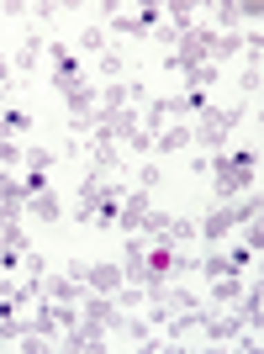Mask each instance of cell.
Wrapping results in <instances>:
<instances>
[{
	"mask_svg": "<svg viewBox=\"0 0 264 354\" xmlns=\"http://www.w3.org/2000/svg\"><path fill=\"white\" fill-rule=\"evenodd\" d=\"M206 169H211V185H217V196H222V201H233V196H243V191L254 185V175H259V153H254V148L217 153Z\"/></svg>",
	"mask_w": 264,
	"mask_h": 354,
	"instance_id": "1",
	"label": "cell"
},
{
	"mask_svg": "<svg viewBox=\"0 0 264 354\" xmlns=\"http://www.w3.org/2000/svg\"><path fill=\"white\" fill-rule=\"evenodd\" d=\"M249 217H259V191H254V196H238V201H222V207H211L201 222H196V233H201L206 243H217V238H227L238 222H249Z\"/></svg>",
	"mask_w": 264,
	"mask_h": 354,
	"instance_id": "2",
	"label": "cell"
},
{
	"mask_svg": "<svg viewBox=\"0 0 264 354\" xmlns=\"http://www.w3.org/2000/svg\"><path fill=\"white\" fill-rule=\"evenodd\" d=\"M249 117V106H227V111H206L201 117V127L191 133V143L201 148V153H217L222 143H227V133H233L238 122Z\"/></svg>",
	"mask_w": 264,
	"mask_h": 354,
	"instance_id": "3",
	"label": "cell"
},
{
	"mask_svg": "<svg viewBox=\"0 0 264 354\" xmlns=\"http://www.w3.org/2000/svg\"><path fill=\"white\" fill-rule=\"evenodd\" d=\"M43 59H48V85L59 90V95H64L69 85H79V80H85V64H79V53H74L69 43H48Z\"/></svg>",
	"mask_w": 264,
	"mask_h": 354,
	"instance_id": "4",
	"label": "cell"
},
{
	"mask_svg": "<svg viewBox=\"0 0 264 354\" xmlns=\"http://www.w3.org/2000/svg\"><path fill=\"white\" fill-rule=\"evenodd\" d=\"M69 281H79L85 291H106V296H117L122 286V265H101V259H74L69 265Z\"/></svg>",
	"mask_w": 264,
	"mask_h": 354,
	"instance_id": "5",
	"label": "cell"
},
{
	"mask_svg": "<svg viewBox=\"0 0 264 354\" xmlns=\"http://www.w3.org/2000/svg\"><path fill=\"white\" fill-rule=\"evenodd\" d=\"M196 333H206V339H217V344H238L249 328L238 323L233 312H206V301L196 307Z\"/></svg>",
	"mask_w": 264,
	"mask_h": 354,
	"instance_id": "6",
	"label": "cell"
},
{
	"mask_svg": "<svg viewBox=\"0 0 264 354\" xmlns=\"http://www.w3.org/2000/svg\"><path fill=\"white\" fill-rule=\"evenodd\" d=\"M79 317L101 323L106 333H117V323H122V307H117V296H106V291H85V296H79Z\"/></svg>",
	"mask_w": 264,
	"mask_h": 354,
	"instance_id": "7",
	"label": "cell"
},
{
	"mask_svg": "<svg viewBox=\"0 0 264 354\" xmlns=\"http://www.w3.org/2000/svg\"><path fill=\"white\" fill-rule=\"evenodd\" d=\"M201 11H211V21H217L222 32H233V27H243V21H249V27H259V0H254V6H238V0H217V6H201Z\"/></svg>",
	"mask_w": 264,
	"mask_h": 354,
	"instance_id": "8",
	"label": "cell"
},
{
	"mask_svg": "<svg viewBox=\"0 0 264 354\" xmlns=\"http://www.w3.org/2000/svg\"><path fill=\"white\" fill-rule=\"evenodd\" d=\"M106 180H111V175H101V169L79 180V191H74V222H90V217H95V201H101Z\"/></svg>",
	"mask_w": 264,
	"mask_h": 354,
	"instance_id": "9",
	"label": "cell"
},
{
	"mask_svg": "<svg viewBox=\"0 0 264 354\" xmlns=\"http://www.w3.org/2000/svg\"><path fill=\"white\" fill-rule=\"evenodd\" d=\"M122 196H127V185L106 180V191H101V201H95V217H90V227H117V217H122Z\"/></svg>",
	"mask_w": 264,
	"mask_h": 354,
	"instance_id": "10",
	"label": "cell"
},
{
	"mask_svg": "<svg viewBox=\"0 0 264 354\" xmlns=\"http://www.w3.org/2000/svg\"><path fill=\"white\" fill-rule=\"evenodd\" d=\"M233 317H238L243 328H254V333H259V323H264V296H259V281L243 286V296L233 301Z\"/></svg>",
	"mask_w": 264,
	"mask_h": 354,
	"instance_id": "11",
	"label": "cell"
},
{
	"mask_svg": "<svg viewBox=\"0 0 264 354\" xmlns=\"http://www.w3.org/2000/svg\"><path fill=\"white\" fill-rule=\"evenodd\" d=\"M43 53H48L43 32H27V37H21V48H16V59H11V69H16V74H37Z\"/></svg>",
	"mask_w": 264,
	"mask_h": 354,
	"instance_id": "12",
	"label": "cell"
},
{
	"mask_svg": "<svg viewBox=\"0 0 264 354\" xmlns=\"http://www.w3.org/2000/svg\"><path fill=\"white\" fill-rule=\"evenodd\" d=\"M64 344H69V349H101L106 344V328L101 323H74V328H64Z\"/></svg>",
	"mask_w": 264,
	"mask_h": 354,
	"instance_id": "13",
	"label": "cell"
},
{
	"mask_svg": "<svg viewBox=\"0 0 264 354\" xmlns=\"http://www.w3.org/2000/svg\"><path fill=\"white\" fill-rule=\"evenodd\" d=\"M90 153H95V169H101V175H117V169H122L117 138H106V133H95V138H90Z\"/></svg>",
	"mask_w": 264,
	"mask_h": 354,
	"instance_id": "14",
	"label": "cell"
},
{
	"mask_svg": "<svg viewBox=\"0 0 264 354\" xmlns=\"http://www.w3.org/2000/svg\"><path fill=\"white\" fill-rule=\"evenodd\" d=\"M43 296H48V301H74V307H79L85 286L69 281V275H43Z\"/></svg>",
	"mask_w": 264,
	"mask_h": 354,
	"instance_id": "15",
	"label": "cell"
},
{
	"mask_svg": "<svg viewBox=\"0 0 264 354\" xmlns=\"http://www.w3.org/2000/svg\"><path fill=\"white\" fill-rule=\"evenodd\" d=\"M0 249H32L27 233H21V212H6V207H0Z\"/></svg>",
	"mask_w": 264,
	"mask_h": 354,
	"instance_id": "16",
	"label": "cell"
},
{
	"mask_svg": "<svg viewBox=\"0 0 264 354\" xmlns=\"http://www.w3.org/2000/svg\"><path fill=\"white\" fill-rule=\"evenodd\" d=\"M27 212H32L37 222H64V207H59V196H53V191L27 196Z\"/></svg>",
	"mask_w": 264,
	"mask_h": 354,
	"instance_id": "17",
	"label": "cell"
},
{
	"mask_svg": "<svg viewBox=\"0 0 264 354\" xmlns=\"http://www.w3.org/2000/svg\"><path fill=\"white\" fill-rule=\"evenodd\" d=\"M0 207H6V212H21V207H27L21 175H11V169H0Z\"/></svg>",
	"mask_w": 264,
	"mask_h": 354,
	"instance_id": "18",
	"label": "cell"
},
{
	"mask_svg": "<svg viewBox=\"0 0 264 354\" xmlns=\"http://www.w3.org/2000/svg\"><path fill=\"white\" fill-rule=\"evenodd\" d=\"M185 143H191V127H159V133H153V153H164V159L180 153Z\"/></svg>",
	"mask_w": 264,
	"mask_h": 354,
	"instance_id": "19",
	"label": "cell"
},
{
	"mask_svg": "<svg viewBox=\"0 0 264 354\" xmlns=\"http://www.w3.org/2000/svg\"><path fill=\"white\" fill-rule=\"evenodd\" d=\"M238 296H243V275H222V281H211V307H233Z\"/></svg>",
	"mask_w": 264,
	"mask_h": 354,
	"instance_id": "20",
	"label": "cell"
},
{
	"mask_svg": "<svg viewBox=\"0 0 264 354\" xmlns=\"http://www.w3.org/2000/svg\"><path fill=\"white\" fill-rule=\"evenodd\" d=\"M0 127H6L11 138H27L32 133V117L21 111V106H0Z\"/></svg>",
	"mask_w": 264,
	"mask_h": 354,
	"instance_id": "21",
	"label": "cell"
},
{
	"mask_svg": "<svg viewBox=\"0 0 264 354\" xmlns=\"http://www.w3.org/2000/svg\"><path fill=\"white\" fill-rule=\"evenodd\" d=\"M21 169H27V175H48V169H53V153H48L43 143L21 148Z\"/></svg>",
	"mask_w": 264,
	"mask_h": 354,
	"instance_id": "22",
	"label": "cell"
},
{
	"mask_svg": "<svg viewBox=\"0 0 264 354\" xmlns=\"http://www.w3.org/2000/svg\"><path fill=\"white\" fill-rule=\"evenodd\" d=\"M159 301H164L169 312H196V307H201V296H196V291H180V286H164Z\"/></svg>",
	"mask_w": 264,
	"mask_h": 354,
	"instance_id": "23",
	"label": "cell"
},
{
	"mask_svg": "<svg viewBox=\"0 0 264 354\" xmlns=\"http://www.w3.org/2000/svg\"><path fill=\"white\" fill-rule=\"evenodd\" d=\"M233 53H243V37H238V32H217V37H211V53H206V59L217 64V59H233Z\"/></svg>",
	"mask_w": 264,
	"mask_h": 354,
	"instance_id": "24",
	"label": "cell"
},
{
	"mask_svg": "<svg viewBox=\"0 0 264 354\" xmlns=\"http://www.w3.org/2000/svg\"><path fill=\"white\" fill-rule=\"evenodd\" d=\"M196 270H201L206 281H222V275H238V270H233V259H227V254H206V259H196Z\"/></svg>",
	"mask_w": 264,
	"mask_h": 354,
	"instance_id": "25",
	"label": "cell"
},
{
	"mask_svg": "<svg viewBox=\"0 0 264 354\" xmlns=\"http://www.w3.org/2000/svg\"><path fill=\"white\" fill-rule=\"evenodd\" d=\"M117 333H122V339H138V344H153V328H148L143 317H132V312H122Z\"/></svg>",
	"mask_w": 264,
	"mask_h": 354,
	"instance_id": "26",
	"label": "cell"
},
{
	"mask_svg": "<svg viewBox=\"0 0 264 354\" xmlns=\"http://www.w3.org/2000/svg\"><path fill=\"white\" fill-rule=\"evenodd\" d=\"M206 85H217V64H196L185 74V90H206Z\"/></svg>",
	"mask_w": 264,
	"mask_h": 354,
	"instance_id": "27",
	"label": "cell"
},
{
	"mask_svg": "<svg viewBox=\"0 0 264 354\" xmlns=\"http://www.w3.org/2000/svg\"><path fill=\"white\" fill-rule=\"evenodd\" d=\"M180 101H185V117H206V111H211V95H206V90H185Z\"/></svg>",
	"mask_w": 264,
	"mask_h": 354,
	"instance_id": "28",
	"label": "cell"
},
{
	"mask_svg": "<svg viewBox=\"0 0 264 354\" xmlns=\"http://www.w3.org/2000/svg\"><path fill=\"white\" fill-rule=\"evenodd\" d=\"M11 164H21V143L11 133H0V169H11Z\"/></svg>",
	"mask_w": 264,
	"mask_h": 354,
	"instance_id": "29",
	"label": "cell"
},
{
	"mask_svg": "<svg viewBox=\"0 0 264 354\" xmlns=\"http://www.w3.org/2000/svg\"><path fill=\"white\" fill-rule=\"evenodd\" d=\"M79 48H85V53H106V32L101 27H79Z\"/></svg>",
	"mask_w": 264,
	"mask_h": 354,
	"instance_id": "30",
	"label": "cell"
},
{
	"mask_svg": "<svg viewBox=\"0 0 264 354\" xmlns=\"http://www.w3.org/2000/svg\"><path fill=\"white\" fill-rule=\"evenodd\" d=\"M101 74H106V80H127V64H122V53H101Z\"/></svg>",
	"mask_w": 264,
	"mask_h": 354,
	"instance_id": "31",
	"label": "cell"
},
{
	"mask_svg": "<svg viewBox=\"0 0 264 354\" xmlns=\"http://www.w3.org/2000/svg\"><path fill=\"white\" fill-rule=\"evenodd\" d=\"M243 243H249V249L259 254V243H264V227H259V217H249V222H243Z\"/></svg>",
	"mask_w": 264,
	"mask_h": 354,
	"instance_id": "32",
	"label": "cell"
},
{
	"mask_svg": "<svg viewBox=\"0 0 264 354\" xmlns=\"http://www.w3.org/2000/svg\"><path fill=\"white\" fill-rule=\"evenodd\" d=\"M159 180H164V169H159V164H143V169H138V185H143V191H153Z\"/></svg>",
	"mask_w": 264,
	"mask_h": 354,
	"instance_id": "33",
	"label": "cell"
},
{
	"mask_svg": "<svg viewBox=\"0 0 264 354\" xmlns=\"http://www.w3.org/2000/svg\"><path fill=\"white\" fill-rule=\"evenodd\" d=\"M227 259H233V270H238V275H243V270L254 265V249H249V243H238V249L227 254Z\"/></svg>",
	"mask_w": 264,
	"mask_h": 354,
	"instance_id": "34",
	"label": "cell"
},
{
	"mask_svg": "<svg viewBox=\"0 0 264 354\" xmlns=\"http://www.w3.org/2000/svg\"><path fill=\"white\" fill-rule=\"evenodd\" d=\"M127 148H132V153H148V148H153V133H148V127H138V133L127 138Z\"/></svg>",
	"mask_w": 264,
	"mask_h": 354,
	"instance_id": "35",
	"label": "cell"
},
{
	"mask_svg": "<svg viewBox=\"0 0 264 354\" xmlns=\"http://www.w3.org/2000/svg\"><path fill=\"white\" fill-rule=\"evenodd\" d=\"M243 95H259V69H243Z\"/></svg>",
	"mask_w": 264,
	"mask_h": 354,
	"instance_id": "36",
	"label": "cell"
},
{
	"mask_svg": "<svg viewBox=\"0 0 264 354\" xmlns=\"http://www.w3.org/2000/svg\"><path fill=\"white\" fill-rule=\"evenodd\" d=\"M11 85V59H0V90Z\"/></svg>",
	"mask_w": 264,
	"mask_h": 354,
	"instance_id": "37",
	"label": "cell"
}]
</instances>
